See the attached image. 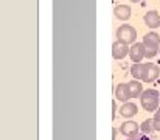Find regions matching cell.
Here are the masks:
<instances>
[{
  "instance_id": "cell-1",
  "label": "cell",
  "mask_w": 160,
  "mask_h": 140,
  "mask_svg": "<svg viewBox=\"0 0 160 140\" xmlns=\"http://www.w3.org/2000/svg\"><path fill=\"white\" fill-rule=\"evenodd\" d=\"M140 101H142V106L145 111L148 112H156L159 109V103H160V93L156 89H148L142 93L140 96Z\"/></svg>"
},
{
  "instance_id": "cell-2",
  "label": "cell",
  "mask_w": 160,
  "mask_h": 140,
  "mask_svg": "<svg viewBox=\"0 0 160 140\" xmlns=\"http://www.w3.org/2000/svg\"><path fill=\"white\" fill-rule=\"evenodd\" d=\"M143 44L146 47V58H154V56L159 54L160 36L157 33H148V34H145Z\"/></svg>"
},
{
  "instance_id": "cell-3",
  "label": "cell",
  "mask_w": 160,
  "mask_h": 140,
  "mask_svg": "<svg viewBox=\"0 0 160 140\" xmlns=\"http://www.w3.org/2000/svg\"><path fill=\"white\" fill-rule=\"evenodd\" d=\"M135 39H137V31H135L134 27H131V25H121L117 30V41L129 45V44H135Z\"/></svg>"
},
{
  "instance_id": "cell-4",
  "label": "cell",
  "mask_w": 160,
  "mask_h": 140,
  "mask_svg": "<svg viewBox=\"0 0 160 140\" xmlns=\"http://www.w3.org/2000/svg\"><path fill=\"white\" fill-rule=\"evenodd\" d=\"M160 75V69L157 64L154 62H146L143 64V75H142V81L145 83H152L159 78Z\"/></svg>"
},
{
  "instance_id": "cell-5",
  "label": "cell",
  "mask_w": 160,
  "mask_h": 140,
  "mask_svg": "<svg viewBox=\"0 0 160 140\" xmlns=\"http://www.w3.org/2000/svg\"><path fill=\"white\" fill-rule=\"evenodd\" d=\"M129 56L132 59V62H142L143 58H146V47L143 42H135L132 44L129 50Z\"/></svg>"
},
{
  "instance_id": "cell-6",
  "label": "cell",
  "mask_w": 160,
  "mask_h": 140,
  "mask_svg": "<svg viewBox=\"0 0 160 140\" xmlns=\"http://www.w3.org/2000/svg\"><path fill=\"white\" fill-rule=\"evenodd\" d=\"M120 132L126 137H135L138 136L140 132V126L135 123V122H124L121 126H120Z\"/></svg>"
},
{
  "instance_id": "cell-7",
  "label": "cell",
  "mask_w": 160,
  "mask_h": 140,
  "mask_svg": "<svg viewBox=\"0 0 160 140\" xmlns=\"http://www.w3.org/2000/svg\"><path fill=\"white\" fill-rule=\"evenodd\" d=\"M129 47L128 44H123V42H120V41H117V42H113L112 44V58L113 59H123L126 54H129Z\"/></svg>"
},
{
  "instance_id": "cell-8",
  "label": "cell",
  "mask_w": 160,
  "mask_h": 140,
  "mask_svg": "<svg viewBox=\"0 0 160 140\" xmlns=\"http://www.w3.org/2000/svg\"><path fill=\"white\" fill-rule=\"evenodd\" d=\"M115 98H117L118 101H123V103H126L129 98H132L128 83H120V84L117 86V89H115Z\"/></svg>"
},
{
  "instance_id": "cell-9",
  "label": "cell",
  "mask_w": 160,
  "mask_h": 140,
  "mask_svg": "<svg viewBox=\"0 0 160 140\" xmlns=\"http://www.w3.org/2000/svg\"><path fill=\"white\" fill-rule=\"evenodd\" d=\"M137 112H138L137 104H135V103H131V101L123 103V106H121V109H120V114H121V117H124V118H131V117H134Z\"/></svg>"
},
{
  "instance_id": "cell-10",
  "label": "cell",
  "mask_w": 160,
  "mask_h": 140,
  "mask_svg": "<svg viewBox=\"0 0 160 140\" xmlns=\"http://www.w3.org/2000/svg\"><path fill=\"white\" fill-rule=\"evenodd\" d=\"M145 23L149 27V28H159L160 27V16L157 11H148L143 17Z\"/></svg>"
},
{
  "instance_id": "cell-11",
  "label": "cell",
  "mask_w": 160,
  "mask_h": 140,
  "mask_svg": "<svg viewBox=\"0 0 160 140\" xmlns=\"http://www.w3.org/2000/svg\"><path fill=\"white\" fill-rule=\"evenodd\" d=\"M113 14L120 20H129V17H131V8L128 5H117L115 9H113Z\"/></svg>"
},
{
  "instance_id": "cell-12",
  "label": "cell",
  "mask_w": 160,
  "mask_h": 140,
  "mask_svg": "<svg viewBox=\"0 0 160 140\" xmlns=\"http://www.w3.org/2000/svg\"><path fill=\"white\" fill-rule=\"evenodd\" d=\"M128 86H129V91H131V96H132V98H138V96H142V93L145 92V91H143V86H142V83H140L138 80L129 81Z\"/></svg>"
},
{
  "instance_id": "cell-13",
  "label": "cell",
  "mask_w": 160,
  "mask_h": 140,
  "mask_svg": "<svg viewBox=\"0 0 160 140\" xmlns=\"http://www.w3.org/2000/svg\"><path fill=\"white\" fill-rule=\"evenodd\" d=\"M142 75H143V64L134 62V65L131 67V76H134V80H142Z\"/></svg>"
},
{
  "instance_id": "cell-14",
  "label": "cell",
  "mask_w": 160,
  "mask_h": 140,
  "mask_svg": "<svg viewBox=\"0 0 160 140\" xmlns=\"http://www.w3.org/2000/svg\"><path fill=\"white\" fill-rule=\"evenodd\" d=\"M140 131L143 134H151L156 131V126H154V120H145L140 126Z\"/></svg>"
},
{
  "instance_id": "cell-15",
  "label": "cell",
  "mask_w": 160,
  "mask_h": 140,
  "mask_svg": "<svg viewBox=\"0 0 160 140\" xmlns=\"http://www.w3.org/2000/svg\"><path fill=\"white\" fill-rule=\"evenodd\" d=\"M154 126H156V131H160V107L156 111V115H154Z\"/></svg>"
},
{
  "instance_id": "cell-16",
  "label": "cell",
  "mask_w": 160,
  "mask_h": 140,
  "mask_svg": "<svg viewBox=\"0 0 160 140\" xmlns=\"http://www.w3.org/2000/svg\"><path fill=\"white\" fill-rule=\"evenodd\" d=\"M128 140H151V137H148V134H138L135 137H128Z\"/></svg>"
},
{
  "instance_id": "cell-17",
  "label": "cell",
  "mask_w": 160,
  "mask_h": 140,
  "mask_svg": "<svg viewBox=\"0 0 160 140\" xmlns=\"http://www.w3.org/2000/svg\"><path fill=\"white\" fill-rule=\"evenodd\" d=\"M117 100H112V120L115 118V109H117Z\"/></svg>"
},
{
  "instance_id": "cell-18",
  "label": "cell",
  "mask_w": 160,
  "mask_h": 140,
  "mask_svg": "<svg viewBox=\"0 0 160 140\" xmlns=\"http://www.w3.org/2000/svg\"><path fill=\"white\" fill-rule=\"evenodd\" d=\"M131 2H134V3H138V2H142V0H131Z\"/></svg>"
},
{
  "instance_id": "cell-19",
  "label": "cell",
  "mask_w": 160,
  "mask_h": 140,
  "mask_svg": "<svg viewBox=\"0 0 160 140\" xmlns=\"http://www.w3.org/2000/svg\"><path fill=\"white\" fill-rule=\"evenodd\" d=\"M159 53H160V50H159Z\"/></svg>"
}]
</instances>
